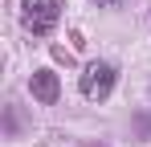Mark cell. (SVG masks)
I'll list each match as a JSON object with an SVG mask.
<instances>
[{"instance_id": "1", "label": "cell", "mask_w": 151, "mask_h": 147, "mask_svg": "<svg viewBox=\"0 0 151 147\" xmlns=\"http://www.w3.org/2000/svg\"><path fill=\"white\" fill-rule=\"evenodd\" d=\"M57 21H61V0H25V8H21V24L33 37L53 33Z\"/></svg>"}, {"instance_id": "2", "label": "cell", "mask_w": 151, "mask_h": 147, "mask_svg": "<svg viewBox=\"0 0 151 147\" xmlns=\"http://www.w3.org/2000/svg\"><path fill=\"white\" fill-rule=\"evenodd\" d=\"M114 66L110 61H90L86 66V74H82V94L90 98V102H102V98L114 90Z\"/></svg>"}, {"instance_id": "3", "label": "cell", "mask_w": 151, "mask_h": 147, "mask_svg": "<svg viewBox=\"0 0 151 147\" xmlns=\"http://www.w3.org/2000/svg\"><path fill=\"white\" fill-rule=\"evenodd\" d=\"M29 90H33V98L37 102H57V94H61V82H57V74L53 70H37L33 78H29Z\"/></svg>"}, {"instance_id": "4", "label": "cell", "mask_w": 151, "mask_h": 147, "mask_svg": "<svg viewBox=\"0 0 151 147\" xmlns=\"http://www.w3.org/2000/svg\"><path fill=\"white\" fill-rule=\"evenodd\" d=\"M102 4H119V0H102Z\"/></svg>"}]
</instances>
